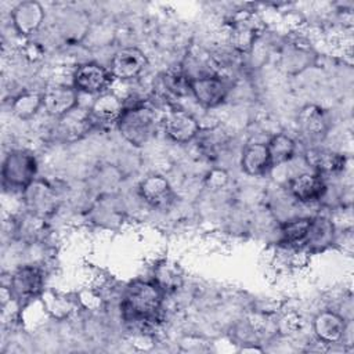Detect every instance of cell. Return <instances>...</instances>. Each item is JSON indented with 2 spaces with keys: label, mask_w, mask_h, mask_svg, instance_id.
<instances>
[{
  "label": "cell",
  "mask_w": 354,
  "mask_h": 354,
  "mask_svg": "<svg viewBox=\"0 0 354 354\" xmlns=\"http://www.w3.org/2000/svg\"><path fill=\"white\" fill-rule=\"evenodd\" d=\"M163 292L155 282L136 281L124 295L122 311L126 321L138 324L142 330L152 329L159 322Z\"/></svg>",
  "instance_id": "cell-1"
},
{
  "label": "cell",
  "mask_w": 354,
  "mask_h": 354,
  "mask_svg": "<svg viewBox=\"0 0 354 354\" xmlns=\"http://www.w3.org/2000/svg\"><path fill=\"white\" fill-rule=\"evenodd\" d=\"M155 124V116L152 111L142 105L124 108L118 127L120 134L134 145L145 144L152 136Z\"/></svg>",
  "instance_id": "cell-2"
},
{
  "label": "cell",
  "mask_w": 354,
  "mask_h": 354,
  "mask_svg": "<svg viewBox=\"0 0 354 354\" xmlns=\"http://www.w3.org/2000/svg\"><path fill=\"white\" fill-rule=\"evenodd\" d=\"M36 174L35 156L26 151H12L3 162V181L10 188L26 189Z\"/></svg>",
  "instance_id": "cell-3"
},
{
  "label": "cell",
  "mask_w": 354,
  "mask_h": 354,
  "mask_svg": "<svg viewBox=\"0 0 354 354\" xmlns=\"http://www.w3.org/2000/svg\"><path fill=\"white\" fill-rule=\"evenodd\" d=\"M43 289L41 271L35 266L19 267L11 277L10 293L17 300H30Z\"/></svg>",
  "instance_id": "cell-4"
},
{
  "label": "cell",
  "mask_w": 354,
  "mask_h": 354,
  "mask_svg": "<svg viewBox=\"0 0 354 354\" xmlns=\"http://www.w3.org/2000/svg\"><path fill=\"white\" fill-rule=\"evenodd\" d=\"M147 66V57L136 47L119 50L111 61V75L120 80L137 77Z\"/></svg>",
  "instance_id": "cell-5"
},
{
  "label": "cell",
  "mask_w": 354,
  "mask_h": 354,
  "mask_svg": "<svg viewBox=\"0 0 354 354\" xmlns=\"http://www.w3.org/2000/svg\"><path fill=\"white\" fill-rule=\"evenodd\" d=\"M191 93L202 106L213 108L224 101L227 95V87L218 76L205 75L192 77Z\"/></svg>",
  "instance_id": "cell-6"
},
{
  "label": "cell",
  "mask_w": 354,
  "mask_h": 354,
  "mask_svg": "<svg viewBox=\"0 0 354 354\" xmlns=\"http://www.w3.org/2000/svg\"><path fill=\"white\" fill-rule=\"evenodd\" d=\"M165 131L176 142H188L199 134L198 120L187 111L171 109L165 118Z\"/></svg>",
  "instance_id": "cell-7"
},
{
  "label": "cell",
  "mask_w": 354,
  "mask_h": 354,
  "mask_svg": "<svg viewBox=\"0 0 354 354\" xmlns=\"http://www.w3.org/2000/svg\"><path fill=\"white\" fill-rule=\"evenodd\" d=\"M111 80V72H108L104 66L87 62L80 65L73 75V87L77 91L97 94L106 88Z\"/></svg>",
  "instance_id": "cell-8"
},
{
  "label": "cell",
  "mask_w": 354,
  "mask_h": 354,
  "mask_svg": "<svg viewBox=\"0 0 354 354\" xmlns=\"http://www.w3.org/2000/svg\"><path fill=\"white\" fill-rule=\"evenodd\" d=\"M138 191L141 198L155 209H169L174 201V194L169 181L158 174L144 178L140 183Z\"/></svg>",
  "instance_id": "cell-9"
},
{
  "label": "cell",
  "mask_w": 354,
  "mask_h": 354,
  "mask_svg": "<svg viewBox=\"0 0 354 354\" xmlns=\"http://www.w3.org/2000/svg\"><path fill=\"white\" fill-rule=\"evenodd\" d=\"M77 104V94L75 87L65 84H55L46 90L43 94L44 109L55 118L68 115Z\"/></svg>",
  "instance_id": "cell-10"
},
{
  "label": "cell",
  "mask_w": 354,
  "mask_h": 354,
  "mask_svg": "<svg viewBox=\"0 0 354 354\" xmlns=\"http://www.w3.org/2000/svg\"><path fill=\"white\" fill-rule=\"evenodd\" d=\"M11 18L17 32L28 36L39 29L44 19V11L37 1H22L12 10Z\"/></svg>",
  "instance_id": "cell-11"
},
{
  "label": "cell",
  "mask_w": 354,
  "mask_h": 354,
  "mask_svg": "<svg viewBox=\"0 0 354 354\" xmlns=\"http://www.w3.org/2000/svg\"><path fill=\"white\" fill-rule=\"evenodd\" d=\"M124 112L123 102L119 97L111 93L101 94L91 105L88 118L91 123L100 124H112L119 122L122 113Z\"/></svg>",
  "instance_id": "cell-12"
},
{
  "label": "cell",
  "mask_w": 354,
  "mask_h": 354,
  "mask_svg": "<svg viewBox=\"0 0 354 354\" xmlns=\"http://www.w3.org/2000/svg\"><path fill=\"white\" fill-rule=\"evenodd\" d=\"M325 189V181L317 173H303L290 181L292 195L304 203H311L321 199Z\"/></svg>",
  "instance_id": "cell-13"
},
{
  "label": "cell",
  "mask_w": 354,
  "mask_h": 354,
  "mask_svg": "<svg viewBox=\"0 0 354 354\" xmlns=\"http://www.w3.org/2000/svg\"><path fill=\"white\" fill-rule=\"evenodd\" d=\"M241 166L243 171L250 176H261L267 173L272 167L267 144L254 142L246 145L242 152Z\"/></svg>",
  "instance_id": "cell-14"
},
{
  "label": "cell",
  "mask_w": 354,
  "mask_h": 354,
  "mask_svg": "<svg viewBox=\"0 0 354 354\" xmlns=\"http://www.w3.org/2000/svg\"><path fill=\"white\" fill-rule=\"evenodd\" d=\"M344 321L332 311H322L314 319V332L324 343H336L344 335Z\"/></svg>",
  "instance_id": "cell-15"
},
{
  "label": "cell",
  "mask_w": 354,
  "mask_h": 354,
  "mask_svg": "<svg viewBox=\"0 0 354 354\" xmlns=\"http://www.w3.org/2000/svg\"><path fill=\"white\" fill-rule=\"evenodd\" d=\"M25 196L29 209L37 214H46L47 212H51L55 205L54 192L43 183L33 181L25 189Z\"/></svg>",
  "instance_id": "cell-16"
},
{
  "label": "cell",
  "mask_w": 354,
  "mask_h": 354,
  "mask_svg": "<svg viewBox=\"0 0 354 354\" xmlns=\"http://www.w3.org/2000/svg\"><path fill=\"white\" fill-rule=\"evenodd\" d=\"M297 120H299L297 123L300 129L306 134L314 136V137L324 134L328 127V119L325 112L315 105H307L301 108V111L299 112Z\"/></svg>",
  "instance_id": "cell-17"
},
{
  "label": "cell",
  "mask_w": 354,
  "mask_h": 354,
  "mask_svg": "<svg viewBox=\"0 0 354 354\" xmlns=\"http://www.w3.org/2000/svg\"><path fill=\"white\" fill-rule=\"evenodd\" d=\"M308 163L322 173H337L344 169L346 159L343 155L326 151V149H311L307 153Z\"/></svg>",
  "instance_id": "cell-18"
},
{
  "label": "cell",
  "mask_w": 354,
  "mask_h": 354,
  "mask_svg": "<svg viewBox=\"0 0 354 354\" xmlns=\"http://www.w3.org/2000/svg\"><path fill=\"white\" fill-rule=\"evenodd\" d=\"M256 25L253 22V19H250L249 17L243 18V19H236L232 25V30H231V43L232 46L241 51H249L256 40Z\"/></svg>",
  "instance_id": "cell-19"
},
{
  "label": "cell",
  "mask_w": 354,
  "mask_h": 354,
  "mask_svg": "<svg viewBox=\"0 0 354 354\" xmlns=\"http://www.w3.org/2000/svg\"><path fill=\"white\" fill-rule=\"evenodd\" d=\"M272 166L288 162L295 153V142L285 134L274 136L267 144Z\"/></svg>",
  "instance_id": "cell-20"
},
{
  "label": "cell",
  "mask_w": 354,
  "mask_h": 354,
  "mask_svg": "<svg viewBox=\"0 0 354 354\" xmlns=\"http://www.w3.org/2000/svg\"><path fill=\"white\" fill-rule=\"evenodd\" d=\"M153 282L162 289L163 293L165 292L170 293L180 288V285L183 282V277L174 264L163 263L156 267Z\"/></svg>",
  "instance_id": "cell-21"
},
{
  "label": "cell",
  "mask_w": 354,
  "mask_h": 354,
  "mask_svg": "<svg viewBox=\"0 0 354 354\" xmlns=\"http://www.w3.org/2000/svg\"><path fill=\"white\" fill-rule=\"evenodd\" d=\"M313 220L310 218H296L285 223L282 225V238L286 243L297 245L307 242L310 228H311Z\"/></svg>",
  "instance_id": "cell-22"
},
{
  "label": "cell",
  "mask_w": 354,
  "mask_h": 354,
  "mask_svg": "<svg viewBox=\"0 0 354 354\" xmlns=\"http://www.w3.org/2000/svg\"><path fill=\"white\" fill-rule=\"evenodd\" d=\"M43 105V95L32 91L19 94L12 102L14 113L21 119H29Z\"/></svg>",
  "instance_id": "cell-23"
},
{
  "label": "cell",
  "mask_w": 354,
  "mask_h": 354,
  "mask_svg": "<svg viewBox=\"0 0 354 354\" xmlns=\"http://www.w3.org/2000/svg\"><path fill=\"white\" fill-rule=\"evenodd\" d=\"M192 77L183 69H169L163 76L165 87L174 95H185L191 93Z\"/></svg>",
  "instance_id": "cell-24"
},
{
  "label": "cell",
  "mask_w": 354,
  "mask_h": 354,
  "mask_svg": "<svg viewBox=\"0 0 354 354\" xmlns=\"http://www.w3.org/2000/svg\"><path fill=\"white\" fill-rule=\"evenodd\" d=\"M225 144H227V136L220 129H210V130L202 133L201 138H199L201 149L209 158L218 156L220 151H223Z\"/></svg>",
  "instance_id": "cell-25"
},
{
  "label": "cell",
  "mask_w": 354,
  "mask_h": 354,
  "mask_svg": "<svg viewBox=\"0 0 354 354\" xmlns=\"http://www.w3.org/2000/svg\"><path fill=\"white\" fill-rule=\"evenodd\" d=\"M227 181H228V174L220 169H214L206 176V185L212 189H218L224 187Z\"/></svg>",
  "instance_id": "cell-26"
}]
</instances>
